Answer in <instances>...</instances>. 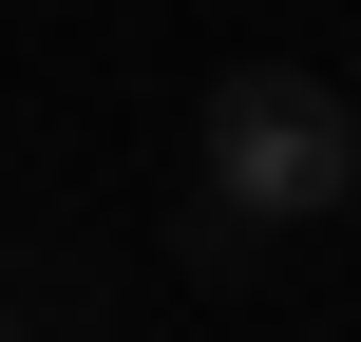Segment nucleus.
I'll return each instance as SVG.
<instances>
[{"mask_svg":"<svg viewBox=\"0 0 361 342\" xmlns=\"http://www.w3.org/2000/svg\"><path fill=\"white\" fill-rule=\"evenodd\" d=\"M361 190V114L305 76V57H228L209 76V114H190V209H228V228H324Z\"/></svg>","mask_w":361,"mask_h":342,"instance_id":"f257e3e1","label":"nucleus"},{"mask_svg":"<svg viewBox=\"0 0 361 342\" xmlns=\"http://www.w3.org/2000/svg\"><path fill=\"white\" fill-rule=\"evenodd\" d=\"M0 342H19V305H0Z\"/></svg>","mask_w":361,"mask_h":342,"instance_id":"f03ea898","label":"nucleus"}]
</instances>
